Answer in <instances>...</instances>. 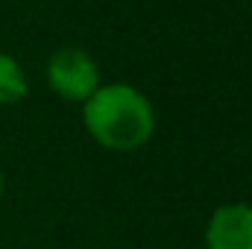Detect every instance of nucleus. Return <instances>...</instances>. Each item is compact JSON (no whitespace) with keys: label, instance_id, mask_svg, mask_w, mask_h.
Instances as JSON below:
<instances>
[{"label":"nucleus","instance_id":"nucleus-1","mask_svg":"<svg viewBox=\"0 0 252 249\" xmlns=\"http://www.w3.org/2000/svg\"><path fill=\"white\" fill-rule=\"evenodd\" d=\"M82 121L88 135L115 153H129L144 147L156 132L153 103L126 82L100 85L82 109Z\"/></svg>","mask_w":252,"mask_h":249},{"label":"nucleus","instance_id":"nucleus-2","mask_svg":"<svg viewBox=\"0 0 252 249\" xmlns=\"http://www.w3.org/2000/svg\"><path fill=\"white\" fill-rule=\"evenodd\" d=\"M47 85L62 100L85 103L100 88V67L85 50L62 47L47 59Z\"/></svg>","mask_w":252,"mask_h":249},{"label":"nucleus","instance_id":"nucleus-3","mask_svg":"<svg viewBox=\"0 0 252 249\" xmlns=\"http://www.w3.org/2000/svg\"><path fill=\"white\" fill-rule=\"evenodd\" d=\"M208 249H252V205L229 202L220 205L205 229Z\"/></svg>","mask_w":252,"mask_h":249},{"label":"nucleus","instance_id":"nucleus-4","mask_svg":"<svg viewBox=\"0 0 252 249\" xmlns=\"http://www.w3.org/2000/svg\"><path fill=\"white\" fill-rule=\"evenodd\" d=\"M27 97V73L9 53H0V106H12Z\"/></svg>","mask_w":252,"mask_h":249},{"label":"nucleus","instance_id":"nucleus-5","mask_svg":"<svg viewBox=\"0 0 252 249\" xmlns=\"http://www.w3.org/2000/svg\"><path fill=\"white\" fill-rule=\"evenodd\" d=\"M3 193H6V176H3V170H0V199H3Z\"/></svg>","mask_w":252,"mask_h":249}]
</instances>
